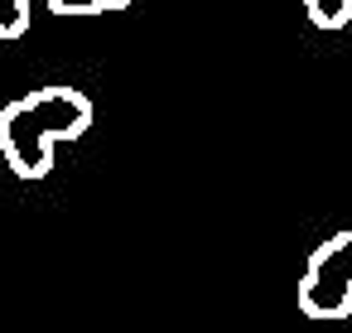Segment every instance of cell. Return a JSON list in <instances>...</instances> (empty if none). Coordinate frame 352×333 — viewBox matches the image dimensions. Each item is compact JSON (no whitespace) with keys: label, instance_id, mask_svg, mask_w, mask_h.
Here are the masks:
<instances>
[{"label":"cell","instance_id":"obj_6","mask_svg":"<svg viewBox=\"0 0 352 333\" xmlns=\"http://www.w3.org/2000/svg\"><path fill=\"white\" fill-rule=\"evenodd\" d=\"M30 30V0H0V39H20Z\"/></svg>","mask_w":352,"mask_h":333},{"label":"cell","instance_id":"obj_2","mask_svg":"<svg viewBox=\"0 0 352 333\" xmlns=\"http://www.w3.org/2000/svg\"><path fill=\"white\" fill-rule=\"evenodd\" d=\"M0 155H6L10 174H20V179H49L54 174V140L44 136V126L34 121L25 97L0 111Z\"/></svg>","mask_w":352,"mask_h":333},{"label":"cell","instance_id":"obj_3","mask_svg":"<svg viewBox=\"0 0 352 333\" xmlns=\"http://www.w3.org/2000/svg\"><path fill=\"white\" fill-rule=\"evenodd\" d=\"M30 102V111H34V121L44 126V136L58 145V140H78V136H87V126H92V102L78 92V87H39V92H30L25 97Z\"/></svg>","mask_w":352,"mask_h":333},{"label":"cell","instance_id":"obj_1","mask_svg":"<svg viewBox=\"0 0 352 333\" xmlns=\"http://www.w3.org/2000/svg\"><path fill=\"white\" fill-rule=\"evenodd\" d=\"M299 309L318 323H338L352 314V227L333 232L318 251H309L299 275Z\"/></svg>","mask_w":352,"mask_h":333},{"label":"cell","instance_id":"obj_4","mask_svg":"<svg viewBox=\"0 0 352 333\" xmlns=\"http://www.w3.org/2000/svg\"><path fill=\"white\" fill-rule=\"evenodd\" d=\"M131 0H49V10L63 20H87V15H116Z\"/></svg>","mask_w":352,"mask_h":333},{"label":"cell","instance_id":"obj_5","mask_svg":"<svg viewBox=\"0 0 352 333\" xmlns=\"http://www.w3.org/2000/svg\"><path fill=\"white\" fill-rule=\"evenodd\" d=\"M304 15L318 30H342L352 20V0H304Z\"/></svg>","mask_w":352,"mask_h":333}]
</instances>
